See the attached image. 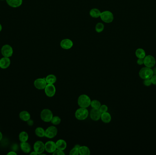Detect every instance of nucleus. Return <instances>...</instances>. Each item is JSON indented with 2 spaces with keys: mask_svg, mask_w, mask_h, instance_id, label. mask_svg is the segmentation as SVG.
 <instances>
[{
  "mask_svg": "<svg viewBox=\"0 0 156 155\" xmlns=\"http://www.w3.org/2000/svg\"><path fill=\"white\" fill-rule=\"evenodd\" d=\"M100 18L103 22L106 23H110L114 20V15L111 12L105 11L102 12L100 14Z\"/></svg>",
  "mask_w": 156,
  "mask_h": 155,
  "instance_id": "obj_5",
  "label": "nucleus"
},
{
  "mask_svg": "<svg viewBox=\"0 0 156 155\" xmlns=\"http://www.w3.org/2000/svg\"></svg>",
  "mask_w": 156,
  "mask_h": 155,
  "instance_id": "obj_43",
  "label": "nucleus"
},
{
  "mask_svg": "<svg viewBox=\"0 0 156 155\" xmlns=\"http://www.w3.org/2000/svg\"><path fill=\"white\" fill-rule=\"evenodd\" d=\"M151 81H152V84H154L156 86V75L153 76L151 78Z\"/></svg>",
  "mask_w": 156,
  "mask_h": 155,
  "instance_id": "obj_35",
  "label": "nucleus"
},
{
  "mask_svg": "<svg viewBox=\"0 0 156 155\" xmlns=\"http://www.w3.org/2000/svg\"><path fill=\"white\" fill-rule=\"evenodd\" d=\"M11 64V60L9 57H4L0 59V68L2 69L8 68Z\"/></svg>",
  "mask_w": 156,
  "mask_h": 155,
  "instance_id": "obj_15",
  "label": "nucleus"
},
{
  "mask_svg": "<svg viewBox=\"0 0 156 155\" xmlns=\"http://www.w3.org/2000/svg\"><path fill=\"white\" fill-rule=\"evenodd\" d=\"M60 45L63 49L69 50L71 49L73 46V42L70 39H65L62 40Z\"/></svg>",
  "mask_w": 156,
  "mask_h": 155,
  "instance_id": "obj_14",
  "label": "nucleus"
},
{
  "mask_svg": "<svg viewBox=\"0 0 156 155\" xmlns=\"http://www.w3.org/2000/svg\"><path fill=\"white\" fill-rule=\"evenodd\" d=\"M91 100L88 96L82 94L78 99V104L80 107L87 108L91 105Z\"/></svg>",
  "mask_w": 156,
  "mask_h": 155,
  "instance_id": "obj_1",
  "label": "nucleus"
},
{
  "mask_svg": "<svg viewBox=\"0 0 156 155\" xmlns=\"http://www.w3.org/2000/svg\"><path fill=\"white\" fill-rule=\"evenodd\" d=\"M153 74H155V75H156V67L154 68V69L153 70Z\"/></svg>",
  "mask_w": 156,
  "mask_h": 155,
  "instance_id": "obj_40",
  "label": "nucleus"
},
{
  "mask_svg": "<svg viewBox=\"0 0 156 155\" xmlns=\"http://www.w3.org/2000/svg\"><path fill=\"white\" fill-rule=\"evenodd\" d=\"M101 12L97 8H93L89 12V15L93 18H97L100 17Z\"/></svg>",
  "mask_w": 156,
  "mask_h": 155,
  "instance_id": "obj_23",
  "label": "nucleus"
},
{
  "mask_svg": "<svg viewBox=\"0 0 156 155\" xmlns=\"http://www.w3.org/2000/svg\"><path fill=\"white\" fill-rule=\"evenodd\" d=\"M52 154L53 155H65V154L64 151L58 150V149H56Z\"/></svg>",
  "mask_w": 156,
  "mask_h": 155,
  "instance_id": "obj_32",
  "label": "nucleus"
},
{
  "mask_svg": "<svg viewBox=\"0 0 156 155\" xmlns=\"http://www.w3.org/2000/svg\"><path fill=\"white\" fill-rule=\"evenodd\" d=\"M90 117L92 120L94 121H98L100 119L101 113L99 109H93L90 112Z\"/></svg>",
  "mask_w": 156,
  "mask_h": 155,
  "instance_id": "obj_13",
  "label": "nucleus"
},
{
  "mask_svg": "<svg viewBox=\"0 0 156 155\" xmlns=\"http://www.w3.org/2000/svg\"><path fill=\"white\" fill-rule=\"evenodd\" d=\"M58 129L54 126H50L46 129L45 137L49 139H52L57 135Z\"/></svg>",
  "mask_w": 156,
  "mask_h": 155,
  "instance_id": "obj_7",
  "label": "nucleus"
},
{
  "mask_svg": "<svg viewBox=\"0 0 156 155\" xmlns=\"http://www.w3.org/2000/svg\"><path fill=\"white\" fill-rule=\"evenodd\" d=\"M79 154L80 155H89L91 154V151L87 146H80L79 148Z\"/></svg>",
  "mask_w": 156,
  "mask_h": 155,
  "instance_id": "obj_21",
  "label": "nucleus"
},
{
  "mask_svg": "<svg viewBox=\"0 0 156 155\" xmlns=\"http://www.w3.org/2000/svg\"><path fill=\"white\" fill-rule=\"evenodd\" d=\"M35 133L36 136L39 137H45V130L41 127H38L36 128L35 130Z\"/></svg>",
  "mask_w": 156,
  "mask_h": 155,
  "instance_id": "obj_25",
  "label": "nucleus"
},
{
  "mask_svg": "<svg viewBox=\"0 0 156 155\" xmlns=\"http://www.w3.org/2000/svg\"><path fill=\"white\" fill-rule=\"evenodd\" d=\"M47 85L45 78H38L34 81V86L38 90H44Z\"/></svg>",
  "mask_w": 156,
  "mask_h": 155,
  "instance_id": "obj_9",
  "label": "nucleus"
},
{
  "mask_svg": "<svg viewBox=\"0 0 156 155\" xmlns=\"http://www.w3.org/2000/svg\"><path fill=\"white\" fill-rule=\"evenodd\" d=\"M139 74L140 77L143 79H151L153 75V72L151 68L145 67L140 70Z\"/></svg>",
  "mask_w": 156,
  "mask_h": 155,
  "instance_id": "obj_3",
  "label": "nucleus"
},
{
  "mask_svg": "<svg viewBox=\"0 0 156 155\" xmlns=\"http://www.w3.org/2000/svg\"><path fill=\"white\" fill-rule=\"evenodd\" d=\"M44 90L46 95L49 98H52L56 93V87L54 84H47Z\"/></svg>",
  "mask_w": 156,
  "mask_h": 155,
  "instance_id": "obj_10",
  "label": "nucleus"
},
{
  "mask_svg": "<svg viewBox=\"0 0 156 155\" xmlns=\"http://www.w3.org/2000/svg\"><path fill=\"white\" fill-rule=\"evenodd\" d=\"M1 1H4V0H1Z\"/></svg>",
  "mask_w": 156,
  "mask_h": 155,
  "instance_id": "obj_42",
  "label": "nucleus"
},
{
  "mask_svg": "<svg viewBox=\"0 0 156 155\" xmlns=\"http://www.w3.org/2000/svg\"><path fill=\"white\" fill-rule=\"evenodd\" d=\"M27 123L28 124V125H29V126H32L34 124V121L33 120H31V119H30L29 120L27 121Z\"/></svg>",
  "mask_w": 156,
  "mask_h": 155,
  "instance_id": "obj_36",
  "label": "nucleus"
},
{
  "mask_svg": "<svg viewBox=\"0 0 156 155\" xmlns=\"http://www.w3.org/2000/svg\"><path fill=\"white\" fill-rule=\"evenodd\" d=\"M143 83H144V85L145 86H146V87H149V86H150L152 84L151 79H145V81H144Z\"/></svg>",
  "mask_w": 156,
  "mask_h": 155,
  "instance_id": "obj_33",
  "label": "nucleus"
},
{
  "mask_svg": "<svg viewBox=\"0 0 156 155\" xmlns=\"http://www.w3.org/2000/svg\"><path fill=\"white\" fill-rule=\"evenodd\" d=\"M29 138V136L27 133L25 131H23L20 133L19 139L21 142H26L27 141Z\"/></svg>",
  "mask_w": 156,
  "mask_h": 155,
  "instance_id": "obj_24",
  "label": "nucleus"
},
{
  "mask_svg": "<svg viewBox=\"0 0 156 155\" xmlns=\"http://www.w3.org/2000/svg\"><path fill=\"white\" fill-rule=\"evenodd\" d=\"M6 1L10 7L13 8H19L23 4V0H6Z\"/></svg>",
  "mask_w": 156,
  "mask_h": 155,
  "instance_id": "obj_16",
  "label": "nucleus"
},
{
  "mask_svg": "<svg viewBox=\"0 0 156 155\" xmlns=\"http://www.w3.org/2000/svg\"><path fill=\"white\" fill-rule=\"evenodd\" d=\"M135 54L138 58H144L146 56V52L142 48H138L136 51Z\"/></svg>",
  "mask_w": 156,
  "mask_h": 155,
  "instance_id": "obj_26",
  "label": "nucleus"
},
{
  "mask_svg": "<svg viewBox=\"0 0 156 155\" xmlns=\"http://www.w3.org/2000/svg\"><path fill=\"white\" fill-rule=\"evenodd\" d=\"M99 110L101 113H103L104 112H107L108 107L106 105H101L100 107L99 108Z\"/></svg>",
  "mask_w": 156,
  "mask_h": 155,
  "instance_id": "obj_31",
  "label": "nucleus"
},
{
  "mask_svg": "<svg viewBox=\"0 0 156 155\" xmlns=\"http://www.w3.org/2000/svg\"><path fill=\"white\" fill-rule=\"evenodd\" d=\"M100 119L104 123H109L111 122V116L109 112H104L101 113Z\"/></svg>",
  "mask_w": 156,
  "mask_h": 155,
  "instance_id": "obj_19",
  "label": "nucleus"
},
{
  "mask_svg": "<svg viewBox=\"0 0 156 155\" xmlns=\"http://www.w3.org/2000/svg\"><path fill=\"white\" fill-rule=\"evenodd\" d=\"M69 154L70 155H79V148L74 146L70 152Z\"/></svg>",
  "mask_w": 156,
  "mask_h": 155,
  "instance_id": "obj_30",
  "label": "nucleus"
},
{
  "mask_svg": "<svg viewBox=\"0 0 156 155\" xmlns=\"http://www.w3.org/2000/svg\"><path fill=\"white\" fill-rule=\"evenodd\" d=\"M53 116V112L49 109H43L40 113L41 119L44 122H50Z\"/></svg>",
  "mask_w": 156,
  "mask_h": 155,
  "instance_id": "obj_4",
  "label": "nucleus"
},
{
  "mask_svg": "<svg viewBox=\"0 0 156 155\" xmlns=\"http://www.w3.org/2000/svg\"><path fill=\"white\" fill-rule=\"evenodd\" d=\"M1 53L4 57L10 58L13 55V48L10 45L5 44L1 47Z\"/></svg>",
  "mask_w": 156,
  "mask_h": 155,
  "instance_id": "obj_6",
  "label": "nucleus"
},
{
  "mask_svg": "<svg viewBox=\"0 0 156 155\" xmlns=\"http://www.w3.org/2000/svg\"><path fill=\"white\" fill-rule=\"evenodd\" d=\"M57 149L55 142L49 141L45 144V150L47 153H53Z\"/></svg>",
  "mask_w": 156,
  "mask_h": 155,
  "instance_id": "obj_12",
  "label": "nucleus"
},
{
  "mask_svg": "<svg viewBox=\"0 0 156 155\" xmlns=\"http://www.w3.org/2000/svg\"><path fill=\"white\" fill-rule=\"evenodd\" d=\"M8 155H16L17 153H16L14 151H11V152H9L7 154Z\"/></svg>",
  "mask_w": 156,
  "mask_h": 155,
  "instance_id": "obj_37",
  "label": "nucleus"
},
{
  "mask_svg": "<svg viewBox=\"0 0 156 155\" xmlns=\"http://www.w3.org/2000/svg\"><path fill=\"white\" fill-rule=\"evenodd\" d=\"M137 63L139 65L144 64V58H138L137 60Z\"/></svg>",
  "mask_w": 156,
  "mask_h": 155,
  "instance_id": "obj_34",
  "label": "nucleus"
},
{
  "mask_svg": "<svg viewBox=\"0 0 156 155\" xmlns=\"http://www.w3.org/2000/svg\"><path fill=\"white\" fill-rule=\"evenodd\" d=\"M19 117L22 121L27 122L31 119V115L28 111H23L19 113Z\"/></svg>",
  "mask_w": 156,
  "mask_h": 155,
  "instance_id": "obj_20",
  "label": "nucleus"
},
{
  "mask_svg": "<svg viewBox=\"0 0 156 155\" xmlns=\"http://www.w3.org/2000/svg\"><path fill=\"white\" fill-rule=\"evenodd\" d=\"M2 26H1V24H0V32L1 31V30H2Z\"/></svg>",
  "mask_w": 156,
  "mask_h": 155,
  "instance_id": "obj_41",
  "label": "nucleus"
},
{
  "mask_svg": "<svg viewBox=\"0 0 156 155\" xmlns=\"http://www.w3.org/2000/svg\"><path fill=\"white\" fill-rule=\"evenodd\" d=\"M89 114V113L87 108L80 107L76 111L75 117L77 120L83 121L88 117Z\"/></svg>",
  "mask_w": 156,
  "mask_h": 155,
  "instance_id": "obj_2",
  "label": "nucleus"
},
{
  "mask_svg": "<svg viewBox=\"0 0 156 155\" xmlns=\"http://www.w3.org/2000/svg\"><path fill=\"white\" fill-rule=\"evenodd\" d=\"M57 149L64 151L67 147V142L63 139H59L55 142Z\"/></svg>",
  "mask_w": 156,
  "mask_h": 155,
  "instance_id": "obj_17",
  "label": "nucleus"
},
{
  "mask_svg": "<svg viewBox=\"0 0 156 155\" xmlns=\"http://www.w3.org/2000/svg\"><path fill=\"white\" fill-rule=\"evenodd\" d=\"M45 80L47 84H54L57 81V77L55 75L49 74L45 77Z\"/></svg>",
  "mask_w": 156,
  "mask_h": 155,
  "instance_id": "obj_22",
  "label": "nucleus"
},
{
  "mask_svg": "<svg viewBox=\"0 0 156 155\" xmlns=\"http://www.w3.org/2000/svg\"><path fill=\"white\" fill-rule=\"evenodd\" d=\"M2 137H3V135H2V133L0 132V141H1L2 140Z\"/></svg>",
  "mask_w": 156,
  "mask_h": 155,
  "instance_id": "obj_39",
  "label": "nucleus"
},
{
  "mask_svg": "<svg viewBox=\"0 0 156 155\" xmlns=\"http://www.w3.org/2000/svg\"><path fill=\"white\" fill-rule=\"evenodd\" d=\"M101 103L97 100H93L91 101V105L93 109H99L101 106Z\"/></svg>",
  "mask_w": 156,
  "mask_h": 155,
  "instance_id": "obj_27",
  "label": "nucleus"
},
{
  "mask_svg": "<svg viewBox=\"0 0 156 155\" xmlns=\"http://www.w3.org/2000/svg\"><path fill=\"white\" fill-rule=\"evenodd\" d=\"M144 64L148 68H153L156 64L155 58L151 55L146 56L144 58Z\"/></svg>",
  "mask_w": 156,
  "mask_h": 155,
  "instance_id": "obj_11",
  "label": "nucleus"
},
{
  "mask_svg": "<svg viewBox=\"0 0 156 155\" xmlns=\"http://www.w3.org/2000/svg\"><path fill=\"white\" fill-rule=\"evenodd\" d=\"M61 122V119L58 116H53V118L51 120V123L54 125H58Z\"/></svg>",
  "mask_w": 156,
  "mask_h": 155,
  "instance_id": "obj_28",
  "label": "nucleus"
},
{
  "mask_svg": "<svg viewBox=\"0 0 156 155\" xmlns=\"http://www.w3.org/2000/svg\"><path fill=\"white\" fill-rule=\"evenodd\" d=\"M34 149L38 155L43 153L45 150V144L40 141H36L34 145Z\"/></svg>",
  "mask_w": 156,
  "mask_h": 155,
  "instance_id": "obj_8",
  "label": "nucleus"
},
{
  "mask_svg": "<svg viewBox=\"0 0 156 155\" xmlns=\"http://www.w3.org/2000/svg\"><path fill=\"white\" fill-rule=\"evenodd\" d=\"M20 148L24 153H29L31 151V145L27 141L21 142Z\"/></svg>",
  "mask_w": 156,
  "mask_h": 155,
  "instance_id": "obj_18",
  "label": "nucleus"
},
{
  "mask_svg": "<svg viewBox=\"0 0 156 155\" xmlns=\"http://www.w3.org/2000/svg\"><path fill=\"white\" fill-rule=\"evenodd\" d=\"M30 155H38V154H37V152H35L34 151V152H31L30 153Z\"/></svg>",
  "mask_w": 156,
  "mask_h": 155,
  "instance_id": "obj_38",
  "label": "nucleus"
},
{
  "mask_svg": "<svg viewBox=\"0 0 156 155\" xmlns=\"http://www.w3.org/2000/svg\"><path fill=\"white\" fill-rule=\"evenodd\" d=\"M104 27V25L102 23H99L96 24L95 27V30H96V31L98 33H100L103 31Z\"/></svg>",
  "mask_w": 156,
  "mask_h": 155,
  "instance_id": "obj_29",
  "label": "nucleus"
}]
</instances>
